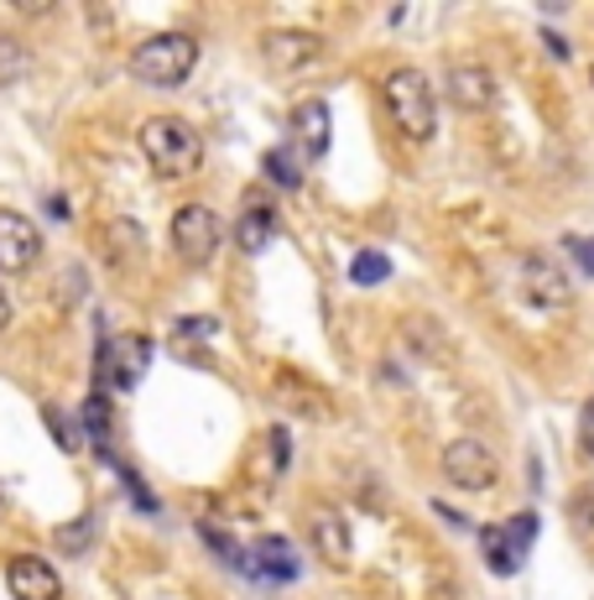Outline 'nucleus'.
<instances>
[{"label":"nucleus","instance_id":"nucleus-1","mask_svg":"<svg viewBox=\"0 0 594 600\" xmlns=\"http://www.w3.org/2000/svg\"><path fill=\"white\" fill-rule=\"evenodd\" d=\"M141 152H147V162L157 168V178H199V168H204V141H199V131L188 126V120L178 116H152L147 126H141Z\"/></svg>","mask_w":594,"mask_h":600},{"label":"nucleus","instance_id":"nucleus-18","mask_svg":"<svg viewBox=\"0 0 594 600\" xmlns=\"http://www.w3.org/2000/svg\"><path fill=\"white\" fill-rule=\"evenodd\" d=\"M266 178H272V183H282V189H303L298 152H292V147H272V152H266Z\"/></svg>","mask_w":594,"mask_h":600},{"label":"nucleus","instance_id":"nucleus-6","mask_svg":"<svg viewBox=\"0 0 594 600\" xmlns=\"http://www.w3.org/2000/svg\"><path fill=\"white\" fill-rule=\"evenodd\" d=\"M240 569L255 584H292L298 580V553L288 538H255L251 553H240Z\"/></svg>","mask_w":594,"mask_h":600},{"label":"nucleus","instance_id":"nucleus-25","mask_svg":"<svg viewBox=\"0 0 594 600\" xmlns=\"http://www.w3.org/2000/svg\"><path fill=\"white\" fill-rule=\"evenodd\" d=\"M11 324V298H6V292H0V329Z\"/></svg>","mask_w":594,"mask_h":600},{"label":"nucleus","instance_id":"nucleus-8","mask_svg":"<svg viewBox=\"0 0 594 600\" xmlns=\"http://www.w3.org/2000/svg\"><path fill=\"white\" fill-rule=\"evenodd\" d=\"M6 584H11L17 600H58L63 596L58 569H52L48 559H37V553H17V559L6 564Z\"/></svg>","mask_w":594,"mask_h":600},{"label":"nucleus","instance_id":"nucleus-23","mask_svg":"<svg viewBox=\"0 0 594 600\" xmlns=\"http://www.w3.org/2000/svg\"><path fill=\"white\" fill-rule=\"evenodd\" d=\"M574 251H578V267L594 272V240H574Z\"/></svg>","mask_w":594,"mask_h":600},{"label":"nucleus","instance_id":"nucleus-14","mask_svg":"<svg viewBox=\"0 0 594 600\" xmlns=\"http://www.w3.org/2000/svg\"><path fill=\"white\" fill-rule=\"evenodd\" d=\"M292 131H298V147H303L308 157H323L329 152V104L303 100L292 110Z\"/></svg>","mask_w":594,"mask_h":600},{"label":"nucleus","instance_id":"nucleus-4","mask_svg":"<svg viewBox=\"0 0 594 600\" xmlns=\"http://www.w3.org/2000/svg\"><path fill=\"white\" fill-rule=\"evenodd\" d=\"M172 251H178L188 267L214 261V251H220V220H214V209H204V204L178 209V214H172Z\"/></svg>","mask_w":594,"mask_h":600},{"label":"nucleus","instance_id":"nucleus-9","mask_svg":"<svg viewBox=\"0 0 594 600\" xmlns=\"http://www.w3.org/2000/svg\"><path fill=\"white\" fill-rule=\"evenodd\" d=\"M308 543L319 549L323 564H334V569L350 564V528H344V517L334 507H313L308 512Z\"/></svg>","mask_w":594,"mask_h":600},{"label":"nucleus","instance_id":"nucleus-2","mask_svg":"<svg viewBox=\"0 0 594 600\" xmlns=\"http://www.w3.org/2000/svg\"><path fill=\"white\" fill-rule=\"evenodd\" d=\"M381 100H386L391 126L407 141H427L439 131V100H433V84L423 79V69H396L381 84Z\"/></svg>","mask_w":594,"mask_h":600},{"label":"nucleus","instance_id":"nucleus-24","mask_svg":"<svg viewBox=\"0 0 594 600\" xmlns=\"http://www.w3.org/2000/svg\"><path fill=\"white\" fill-rule=\"evenodd\" d=\"M584 449L594 454V397H590V408H584Z\"/></svg>","mask_w":594,"mask_h":600},{"label":"nucleus","instance_id":"nucleus-5","mask_svg":"<svg viewBox=\"0 0 594 600\" xmlns=\"http://www.w3.org/2000/svg\"><path fill=\"white\" fill-rule=\"evenodd\" d=\"M443 476L459 491H485V486H495L501 464H495V454L480 439H454V444L443 449Z\"/></svg>","mask_w":594,"mask_h":600},{"label":"nucleus","instance_id":"nucleus-22","mask_svg":"<svg viewBox=\"0 0 594 600\" xmlns=\"http://www.w3.org/2000/svg\"><path fill=\"white\" fill-rule=\"evenodd\" d=\"M178 334H183V340H214V334H220V324H214V319H183V324H178Z\"/></svg>","mask_w":594,"mask_h":600},{"label":"nucleus","instance_id":"nucleus-3","mask_svg":"<svg viewBox=\"0 0 594 600\" xmlns=\"http://www.w3.org/2000/svg\"><path fill=\"white\" fill-rule=\"evenodd\" d=\"M193 63H199V42L183 32L147 37V42L131 52V73L152 89H178L188 73H193Z\"/></svg>","mask_w":594,"mask_h":600},{"label":"nucleus","instance_id":"nucleus-20","mask_svg":"<svg viewBox=\"0 0 594 600\" xmlns=\"http://www.w3.org/2000/svg\"><path fill=\"white\" fill-rule=\"evenodd\" d=\"M386 257H381V251H360L355 257V267H350V277H355L360 288H371V282H386Z\"/></svg>","mask_w":594,"mask_h":600},{"label":"nucleus","instance_id":"nucleus-12","mask_svg":"<svg viewBox=\"0 0 594 600\" xmlns=\"http://www.w3.org/2000/svg\"><path fill=\"white\" fill-rule=\"evenodd\" d=\"M449 100H454L459 110H491L495 104L491 69H480V63H459V69H449Z\"/></svg>","mask_w":594,"mask_h":600},{"label":"nucleus","instance_id":"nucleus-21","mask_svg":"<svg viewBox=\"0 0 594 600\" xmlns=\"http://www.w3.org/2000/svg\"><path fill=\"white\" fill-rule=\"evenodd\" d=\"M84 429L94 433V444H104V433H110V412H104V397H89V402H84Z\"/></svg>","mask_w":594,"mask_h":600},{"label":"nucleus","instance_id":"nucleus-15","mask_svg":"<svg viewBox=\"0 0 594 600\" xmlns=\"http://www.w3.org/2000/svg\"><path fill=\"white\" fill-rule=\"evenodd\" d=\"M276 392H282V402H288V408H303L308 418H319V423L329 418V412H334V408H329V397H323L319 387H308V381H292L288 371L276 377Z\"/></svg>","mask_w":594,"mask_h":600},{"label":"nucleus","instance_id":"nucleus-7","mask_svg":"<svg viewBox=\"0 0 594 600\" xmlns=\"http://www.w3.org/2000/svg\"><path fill=\"white\" fill-rule=\"evenodd\" d=\"M42 257V236L27 214L0 209V272H32Z\"/></svg>","mask_w":594,"mask_h":600},{"label":"nucleus","instance_id":"nucleus-10","mask_svg":"<svg viewBox=\"0 0 594 600\" xmlns=\"http://www.w3.org/2000/svg\"><path fill=\"white\" fill-rule=\"evenodd\" d=\"M522 282H526V292H532V303H547V309H568V303H574V288H568V277H563L558 261L526 257Z\"/></svg>","mask_w":594,"mask_h":600},{"label":"nucleus","instance_id":"nucleus-17","mask_svg":"<svg viewBox=\"0 0 594 600\" xmlns=\"http://www.w3.org/2000/svg\"><path fill=\"white\" fill-rule=\"evenodd\" d=\"M27 73H32V52L21 48L17 37L0 32V84H21Z\"/></svg>","mask_w":594,"mask_h":600},{"label":"nucleus","instance_id":"nucleus-16","mask_svg":"<svg viewBox=\"0 0 594 600\" xmlns=\"http://www.w3.org/2000/svg\"><path fill=\"white\" fill-rule=\"evenodd\" d=\"M480 538H485V564H491L495 574H511V569L522 564V549L511 543V532H506V528H485Z\"/></svg>","mask_w":594,"mask_h":600},{"label":"nucleus","instance_id":"nucleus-13","mask_svg":"<svg viewBox=\"0 0 594 600\" xmlns=\"http://www.w3.org/2000/svg\"><path fill=\"white\" fill-rule=\"evenodd\" d=\"M276 236V209L272 199H261V193H245V214H240L235 224V240H240V251H266Z\"/></svg>","mask_w":594,"mask_h":600},{"label":"nucleus","instance_id":"nucleus-19","mask_svg":"<svg viewBox=\"0 0 594 600\" xmlns=\"http://www.w3.org/2000/svg\"><path fill=\"white\" fill-rule=\"evenodd\" d=\"M104 240H110V257L125 267V261H141V230L137 224H125V220H115L110 230H104Z\"/></svg>","mask_w":594,"mask_h":600},{"label":"nucleus","instance_id":"nucleus-11","mask_svg":"<svg viewBox=\"0 0 594 600\" xmlns=\"http://www.w3.org/2000/svg\"><path fill=\"white\" fill-rule=\"evenodd\" d=\"M261 52H266V63H272L276 73H298V69H308V63L319 58L323 42L313 32H272Z\"/></svg>","mask_w":594,"mask_h":600}]
</instances>
